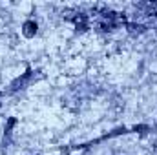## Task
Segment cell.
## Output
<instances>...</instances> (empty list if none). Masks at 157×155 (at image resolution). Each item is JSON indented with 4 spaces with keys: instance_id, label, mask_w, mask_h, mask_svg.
Returning a JSON list of instances; mask_svg holds the SVG:
<instances>
[{
    "instance_id": "obj_1",
    "label": "cell",
    "mask_w": 157,
    "mask_h": 155,
    "mask_svg": "<svg viewBox=\"0 0 157 155\" xmlns=\"http://www.w3.org/2000/svg\"><path fill=\"white\" fill-rule=\"evenodd\" d=\"M91 15H93V24H95V28H97L99 31H102V33H110V31L117 29L121 24H124V17H122L121 13L112 11V9L101 7V9H95Z\"/></svg>"
},
{
    "instance_id": "obj_2",
    "label": "cell",
    "mask_w": 157,
    "mask_h": 155,
    "mask_svg": "<svg viewBox=\"0 0 157 155\" xmlns=\"http://www.w3.org/2000/svg\"><path fill=\"white\" fill-rule=\"evenodd\" d=\"M24 28H26V29H28V31H26V35H28V37H31V35H33V28H35V29H37V26H33V24H31V22H28V24H26V26H24Z\"/></svg>"
}]
</instances>
